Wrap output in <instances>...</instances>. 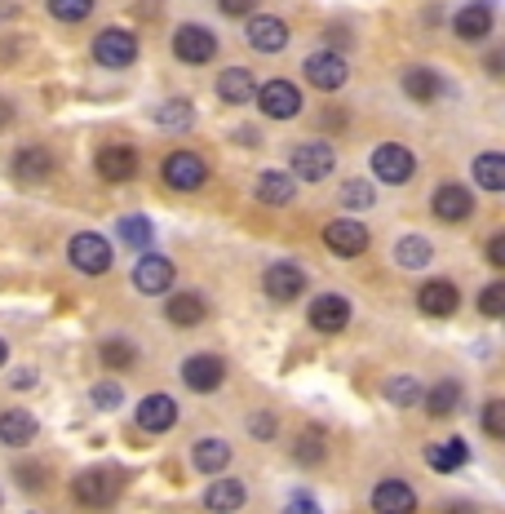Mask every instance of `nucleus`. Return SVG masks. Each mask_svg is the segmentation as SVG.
<instances>
[{"label":"nucleus","instance_id":"nucleus-8","mask_svg":"<svg viewBox=\"0 0 505 514\" xmlns=\"http://www.w3.org/2000/svg\"><path fill=\"white\" fill-rule=\"evenodd\" d=\"M67 262L76 266L80 275H107L111 262H116V253H111L107 235L80 231V235H71V244H67Z\"/></svg>","mask_w":505,"mask_h":514},{"label":"nucleus","instance_id":"nucleus-19","mask_svg":"<svg viewBox=\"0 0 505 514\" xmlns=\"http://www.w3.org/2000/svg\"><path fill=\"white\" fill-rule=\"evenodd\" d=\"M368 506H373V514H417L421 501L408 479H381L373 497H368Z\"/></svg>","mask_w":505,"mask_h":514},{"label":"nucleus","instance_id":"nucleus-48","mask_svg":"<svg viewBox=\"0 0 505 514\" xmlns=\"http://www.w3.org/2000/svg\"><path fill=\"white\" fill-rule=\"evenodd\" d=\"M483 257H488V266H497V271H501V266H505V231L492 235L488 249H483Z\"/></svg>","mask_w":505,"mask_h":514},{"label":"nucleus","instance_id":"nucleus-18","mask_svg":"<svg viewBox=\"0 0 505 514\" xmlns=\"http://www.w3.org/2000/svg\"><path fill=\"white\" fill-rule=\"evenodd\" d=\"M306 324H311L315 333H324V337L342 333V328L350 324V302L342 293H319L315 302L306 306Z\"/></svg>","mask_w":505,"mask_h":514},{"label":"nucleus","instance_id":"nucleus-28","mask_svg":"<svg viewBox=\"0 0 505 514\" xmlns=\"http://www.w3.org/2000/svg\"><path fill=\"white\" fill-rule=\"evenodd\" d=\"M399 89H404V94L412 98V102H421V107H426V102H435V98H443V76L435 67H408L404 76H399Z\"/></svg>","mask_w":505,"mask_h":514},{"label":"nucleus","instance_id":"nucleus-5","mask_svg":"<svg viewBox=\"0 0 505 514\" xmlns=\"http://www.w3.org/2000/svg\"><path fill=\"white\" fill-rule=\"evenodd\" d=\"M160 182H164L169 191H200L204 182H209V164H204L200 151L178 147V151H169V156H164Z\"/></svg>","mask_w":505,"mask_h":514},{"label":"nucleus","instance_id":"nucleus-39","mask_svg":"<svg viewBox=\"0 0 505 514\" xmlns=\"http://www.w3.org/2000/svg\"><path fill=\"white\" fill-rule=\"evenodd\" d=\"M381 395H386V404H395V408H417L421 404V382H417V377H408V373L404 377H390Z\"/></svg>","mask_w":505,"mask_h":514},{"label":"nucleus","instance_id":"nucleus-41","mask_svg":"<svg viewBox=\"0 0 505 514\" xmlns=\"http://www.w3.org/2000/svg\"><path fill=\"white\" fill-rule=\"evenodd\" d=\"M89 399H94L98 413H120V408H125V390H120V382H98L89 390Z\"/></svg>","mask_w":505,"mask_h":514},{"label":"nucleus","instance_id":"nucleus-53","mask_svg":"<svg viewBox=\"0 0 505 514\" xmlns=\"http://www.w3.org/2000/svg\"><path fill=\"white\" fill-rule=\"evenodd\" d=\"M5 364H9V342L0 337V368H5Z\"/></svg>","mask_w":505,"mask_h":514},{"label":"nucleus","instance_id":"nucleus-52","mask_svg":"<svg viewBox=\"0 0 505 514\" xmlns=\"http://www.w3.org/2000/svg\"><path fill=\"white\" fill-rule=\"evenodd\" d=\"M5 125H14V102L0 98V129H5Z\"/></svg>","mask_w":505,"mask_h":514},{"label":"nucleus","instance_id":"nucleus-51","mask_svg":"<svg viewBox=\"0 0 505 514\" xmlns=\"http://www.w3.org/2000/svg\"><path fill=\"white\" fill-rule=\"evenodd\" d=\"M421 23H426V27H439V23H443V5H426V14H421Z\"/></svg>","mask_w":505,"mask_h":514},{"label":"nucleus","instance_id":"nucleus-3","mask_svg":"<svg viewBox=\"0 0 505 514\" xmlns=\"http://www.w3.org/2000/svg\"><path fill=\"white\" fill-rule=\"evenodd\" d=\"M89 54H94V63H98V67H107V71H125V67L138 63L142 45H138V36H133L129 27H102V32L94 36V45H89Z\"/></svg>","mask_w":505,"mask_h":514},{"label":"nucleus","instance_id":"nucleus-13","mask_svg":"<svg viewBox=\"0 0 505 514\" xmlns=\"http://www.w3.org/2000/svg\"><path fill=\"white\" fill-rule=\"evenodd\" d=\"M417 173V156L404 142H381L373 147V178L377 182H390V187H404V182Z\"/></svg>","mask_w":505,"mask_h":514},{"label":"nucleus","instance_id":"nucleus-31","mask_svg":"<svg viewBox=\"0 0 505 514\" xmlns=\"http://www.w3.org/2000/svg\"><path fill=\"white\" fill-rule=\"evenodd\" d=\"M390 257H395L399 271H426V266L435 262V244H430L426 235H399Z\"/></svg>","mask_w":505,"mask_h":514},{"label":"nucleus","instance_id":"nucleus-40","mask_svg":"<svg viewBox=\"0 0 505 514\" xmlns=\"http://www.w3.org/2000/svg\"><path fill=\"white\" fill-rule=\"evenodd\" d=\"M98 0H45V9L58 18V23H85L94 14Z\"/></svg>","mask_w":505,"mask_h":514},{"label":"nucleus","instance_id":"nucleus-1","mask_svg":"<svg viewBox=\"0 0 505 514\" xmlns=\"http://www.w3.org/2000/svg\"><path fill=\"white\" fill-rule=\"evenodd\" d=\"M120 488H125V475H120L116 466H89L71 479V501L89 514H102V510L116 506Z\"/></svg>","mask_w":505,"mask_h":514},{"label":"nucleus","instance_id":"nucleus-4","mask_svg":"<svg viewBox=\"0 0 505 514\" xmlns=\"http://www.w3.org/2000/svg\"><path fill=\"white\" fill-rule=\"evenodd\" d=\"M218 49H222V40H218L213 27H204V23L173 27V58H178V63L204 67V63H213V58H218Z\"/></svg>","mask_w":505,"mask_h":514},{"label":"nucleus","instance_id":"nucleus-25","mask_svg":"<svg viewBox=\"0 0 505 514\" xmlns=\"http://www.w3.org/2000/svg\"><path fill=\"white\" fill-rule=\"evenodd\" d=\"M213 89H218V102H226V107H244V102H253V94H257V76L249 67H222Z\"/></svg>","mask_w":505,"mask_h":514},{"label":"nucleus","instance_id":"nucleus-22","mask_svg":"<svg viewBox=\"0 0 505 514\" xmlns=\"http://www.w3.org/2000/svg\"><path fill=\"white\" fill-rule=\"evenodd\" d=\"M178 426V399L156 390V395H147L138 404V430H147V435H164V430Z\"/></svg>","mask_w":505,"mask_h":514},{"label":"nucleus","instance_id":"nucleus-10","mask_svg":"<svg viewBox=\"0 0 505 514\" xmlns=\"http://www.w3.org/2000/svg\"><path fill=\"white\" fill-rule=\"evenodd\" d=\"M178 377L187 390H195V395H213V390H222V382H226V359L213 355V351H195V355L182 359Z\"/></svg>","mask_w":505,"mask_h":514},{"label":"nucleus","instance_id":"nucleus-27","mask_svg":"<svg viewBox=\"0 0 505 514\" xmlns=\"http://www.w3.org/2000/svg\"><path fill=\"white\" fill-rule=\"evenodd\" d=\"M253 195L262 204H271V209H284V204L297 200V182L288 178L284 169H262L257 173V182H253Z\"/></svg>","mask_w":505,"mask_h":514},{"label":"nucleus","instance_id":"nucleus-37","mask_svg":"<svg viewBox=\"0 0 505 514\" xmlns=\"http://www.w3.org/2000/svg\"><path fill=\"white\" fill-rule=\"evenodd\" d=\"M156 125L160 129H191L195 125V107L187 98H169L156 107Z\"/></svg>","mask_w":505,"mask_h":514},{"label":"nucleus","instance_id":"nucleus-20","mask_svg":"<svg viewBox=\"0 0 505 514\" xmlns=\"http://www.w3.org/2000/svg\"><path fill=\"white\" fill-rule=\"evenodd\" d=\"M164 320L173 328H200L209 320V297L200 289H182V293H169V302H164Z\"/></svg>","mask_w":505,"mask_h":514},{"label":"nucleus","instance_id":"nucleus-36","mask_svg":"<svg viewBox=\"0 0 505 514\" xmlns=\"http://www.w3.org/2000/svg\"><path fill=\"white\" fill-rule=\"evenodd\" d=\"M116 235H120V244H129V249L147 253V249H151V235H156V226H151V218H142V213H125V218L116 222Z\"/></svg>","mask_w":505,"mask_h":514},{"label":"nucleus","instance_id":"nucleus-12","mask_svg":"<svg viewBox=\"0 0 505 514\" xmlns=\"http://www.w3.org/2000/svg\"><path fill=\"white\" fill-rule=\"evenodd\" d=\"M324 244H328V253H337V257H364L368 253V244H373V231H368V222H359V218H333L324 226Z\"/></svg>","mask_w":505,"mask_h":514},{"label":"nucleus","instance_id":"nucleus-17","mask_svg":"<svg viewBox=\"0 0 505 514\" xmlns=\"http://www.w3.org/2000/svg\"><path fill=\"white\" fill-rule=\"evenodd\" d=\"M173 280H178V271H173V262L164 253H142L138 266H133V289H138L142 297H160L173 289Z\"/></svg>","mask_w":505,"mask_h":514},{"label":"nucleus","instance_id":"nucleus-42","mask_svg":"<svg viewBox=\"0 0 505 514\" xmlns=\"http://www.w3.org/2000/svg\"><path fill=\"white\" fill-rule=\"evenodd\" d=\"M479 315H483V320H501V315H505V284L501 280H492L488 289L479 293Z\"/></svg>","mask_w":505,"mask_h":514},{"label":"nucleus","instance_id":"nucleus-32","mask_svg":"<svg viewBox=\"0 0 505 514\" xmlns=\"http://www.w3.org/2000/svg\"><path fill=\"white\" fill-rule=\"evenodd\" d=\"M98 364L111 368V373H129V368H138V346L129 342V337H102L98 342Z\"/></svg>","mask_w":505,"mask_h":514},{"label":"nucleus","instance_id":"nucleus-46","mask_svg":"<svg viewBox=\"0 0 505 514\" xmlns=\"http://www.w3.org/2000/svg\"><path fill=\"white\" fill-rule=\"evenodd\" d=\"M257 5H262V0H218V14L222 18H249V14H257Z\"/></svg>","mask_w":505,"mask_h":514},{"label":"nucleus","instance_id":"nucleus-23","mask_svg":"<svg viewBox=\"0 0 505 514\" xmlns=\"http://www.w3.org/2000/svg\"><path fill=\"white\" fill-rule=\"evenodd\" d=\"M244 501H249V488L231 475H213V483L204 488V510L209 514H235L244 510Z\"/></svg>","mask_w":505,"mask_h":514},{"label":"nucleus","instance_id":"nucleus-44","mask_svg":"<svg viewBox=\"0 0 505 514\" xmlns=\"http://www.w3.org/2000/svg\"><path fill=\"white\" fill-rule=\"evenodd\" d=\"M275 430H280L275 413H253V417H249V435H253V439H262V444H271Z\"/></svg>","mask_w":505,"mask_h":514},{"label":"nucleus","instance_id":"nucleus-30","mask_svg":"<svg viewBox=\"0 0 505 514\" xmlns=\"http://www.w3.org/2000/svg\"><path fill=\"white\" fill-rule=\"evenodd\" d=\"M191 466L200 470V475H222L226 466H231V444H226L222 435H209V439H195L191 448Z\"/></svg>","mask_w":505,"mask_h":514},{"label":"nucleus","instance_id":"nucleus-7","mask_svg":"<svg viewBox=\"0 0 505 514\" xmlns=\"http://www.w3.org/2000/svg\"><path fill=\"white\" fill-rule=\"evenodd\" d=\"M302 80L311 89H319V94H337V89L350 80V63L337 54V49L324 45V49H315V54L302 63Z\"/></svg>","mask_w":505,"mask_h":514},{"label":"nucleus","instance_id":"nucleus-34","mask_svg":"<svg viewBox=\"0 0 505 514\" xmlns=\"http://www.w3.org/2000/svg\"><path fill=\"white\" fill-rule=\"evenodd\" d=\"M470 173H474V187H483L488 195L505 191V156L501 151H483V156H474Z\"/></svg>","mask_w":505,"mask_h":514},{"label":"nucleus","instance_id":"nucleus-49","mask_svg":"<svg viewBox=\"0 0 505 514\" xmlns=\"http://www.w3.org/2000/svg\"><path fill=\"white\" fill-rule=\"evenodd\" d=\"M9 386H14V390H27V386H36V368H18V373L9 377Z\"/></svg>","mask_w":505,"mask_h":514},{"label":"nucleus","instance_id":"nucleus-11","mask_svg":"<svg viewBox=\"0 0 505 514\" xmlns=\"http://www.w3.org/2000/svg\"><path fill=\"white\" fill-rule=\"evenodd\" d=\"M94 169H98L102 182H111V187H125V182L138 178L142 156H138V147H129V142H107V147L94 156Z\"/></svg>","mask_w":505,"mask_h":514},{"label":"nucleus","instance_id":"nucleus-45","mask_svg":"<svg viewBox=\"0 0 505 514\" xmlns=\"http://www.w3.org/2000/svg\"><path fill=\"white\" fill-rule=\"evenodd\" d=\"M14 479L23 483V488H45V483H49V470L36 466V461H23V466L14 470Z\"/></svg>","mask_w":505,"mask_h":514},{"label":"nucleus","instance_id":"nucleus-26","mask_svg":"<svg viewBox=\"0 0 505 514\" xmlns=\"http://www.w3.org/2000/svg\"><path fill=\"white\" fill-rule=\"evenodd\" d=\"M40 435V421L27 408H5L0 413V444L5 448H27Z\"/></svg>","mask_w":505,"mask_h":514},{"label":"nucleus","instance_id":"nucleus-2","mask_svg":"<svg viewBox=\"0 0 505 514\" xmlns=\"http://www.w3.org/2000/svg\"><path fill=\"white\" fill-rule=\"evenodd\" d=\"M337 169V151L333 142H297L293 151H288V178L293 182H324L333 178Z\"/></svg>","mask_w":505,"mask_h":514},{"label":"nucleus","instance_id":"nucleus-50","mask_svg":"<svg viewBox=\"0 0 505 514\" xmlns=\"http://www.w3.org/2000/svg\"><path fill=\"white\" fill-rule=\"evenodd\" d=\"M443 514H479V506H474V501H448Z\"/></svg>","mask_w":505,"mask_h":514},{"label":"nucleus","instance_id":"nucleus-16","mask_svg":"<svg viewBox=\"0 0 505 514\" xmlns=\"http://www.w3.org/2000/svg\"><path fill=\"white\" fill-rule=\"evenodd\" d=\"M262 293L271 297L275 306H288V302H297V297L306 293V271L297 262H271L266 266V275H262Z\"/></svg>","mask_w":505,"mask_h":514},{"label":"nucleus","instance_id":"nucleus-47","mask_svg":"<svg viewBox=\"0 0 505 514\" xmlns=\"http://www.w3.org/2000/svg\"><path fill=\"white\" fill-rule=\"evenodd\" d=\"M284 514H324V510H319V501L311 497V492H293V497H288V506H284Z\"/></svg>","mask_w":505,"mask_h":514},{"label":"nucleus","instance_id":"nucleus-21","mask_svg":"<svg viewBox=\"0 0 505 514\" xmlns=\"http://www.w3.org/2000/svg\"><path fill=\"white\" fill-rule=\"evenodd\" d=\"M461 306V289L452 280H426L417 289V311L430 315V320H448V315H457Z\"/></svg>","mask_w":505,"mask_h":514},{"label":"nucleus","instance_id":"nucleus-6","mask_svg":"<svg viewBox=\"0 0 505 514\" xmlns=\"http://www.w3.org/2000/svg\"><path fill=\"white\" fill-rule=\"evenodd\" d=\"M430 213H435V222L443 226H466L474 218V191L466 182H439L435 191H430Z\"/></svg>","mask_w":505,"mask_h":514},{"label":"nucleus","instance_id":"nucleus-38","mask_svg":"<svg viewBox=\"0 0 505 514\" xmlns=\"http://www.w3.org/2000/svg\"><path fill=\"white\" fill-rule=\"evenodd\" d=\"M337 200H342L350 213H364V209H373L377 187H373V182H368V178H350V182H342V191H337Z\"/></svg>","mask_w":505,"mask_h":514},{"label":"nucleus","instance_id":"nucleus-33","mask_svg":"<svg viewBox=\"0 0 505 514\" xmlns=\"http://www.w3.org/2000/svg\"><path fill=\"white\" fill-rule=\"evenodd\" d=\"M466 461H470V448H466V439H457V435H452L448 444H430L426 448V466L443 470V475H457V470H466Z\"/></svg>","mask_w":505,"mask_h":514},{"label":"nucleus","instance_id":"nucleus-29","mask_svg":"<svg viewBox=\"0 0 505 514\" xmlns=\"http://www.w3.org/2000/svg\"><path fill=\"white\" fill-rule=\"evenodd\" d=\"M461 399H466V386L457 382V377H443L430 390H421V408H426L430 417H452L461 408Z\"/></svg>","mask_w":505,"mask_h":514},{"label":"nucleus","instance_id":"nucleus-9","mask_svg":"<svg viewBox=\"0 0 505 514\" xmlns=\"http://www.w3.org/2000/svg\"><path fill=\"white\" fill-rule=\"evenodd\" d=\"M257 107H262L266 120H297L302 116V89L288 76H271L266 85H257Z\"/></svg>","mask_w":505,"mask_h":514},{"label":"nucleus","instance_id":"nucleus-43","mask_svg":"<svg viewBox=\"0 0 505 514\" xmlns=\"http://www.w3.org/2000/svg\"><path fill=\"white\" fill-rule=\"evenodd\" d=\"M479 421H483V435H488V439H505V399L492 395L488 404H483Z\"/></svg>","mask_w":505,"mask_h":514},{"label":"nucleus","instance_id":"nucleus-14","mask_svg":"<svg viewBox=\"0 0 505 514\" xmlns=\"http://www.w3.org/2000/svg\"><path fill=\"white\" fill-rule=\"evenodd\" d=\"M244 40H249L253 54L275 58V54H284L288 49V23L284 18H275V14H249L244 18Z\"/></svg>","mask_w":505,"mask_h":514},{"label":"nucleus","instance_id":"nucleus-15","mask_svg":"<svg viewBox=\"0 0 505 514\" xmlns=\"http://www.w3.org/2000/svg\"><path fill=\"white\" fill-rule=\"evenodd\" d=\"M492 23H497L492 0H466V5L452 14V36H457L461 45H483V40L492 36Z\"/></svg>","mask_w":505,"mask_h":514},{"label":"nucleus","instance_id":"nucleus-35","mask_svg":"<svg viewBox=\"0 0 505 514\" xmlns=\"http://www.w3.org/2000/svg\"><path fill=\"white\" fill-rule=\"evenodd\" d=\"M293 461H297V466H319V461H328V435H324V426H306L302 435L293 439Z\"/></svg>","mask_w":505,"mask_h":514},{"label":"nucleus","instance_id":"nucleus-24","mask_svg":"<svg viewBox=\"0 0 505 514\" xmlns=\"http://www.w3.org/2000/svg\"><path fill=\"white\" fill-rule=\"evenodd\" d=\"M9 173H14L23 187H36V182H45L49 173H54V151H49V147H18Z\"/></svg>","mask_w":505,"mask_h":514}]
</instances>
